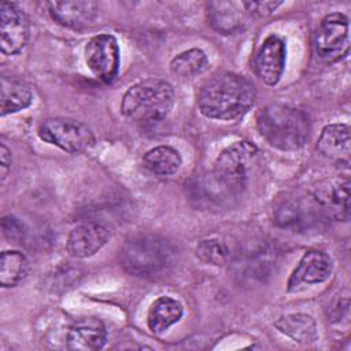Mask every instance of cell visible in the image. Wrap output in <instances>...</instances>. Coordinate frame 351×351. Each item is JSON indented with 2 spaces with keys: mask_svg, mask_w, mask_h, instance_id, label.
<instances>
[{
  "mask_svg": "<svg viewBox=\"0 0 351 351\" xmlns=\"http://www.w3.org/2000/svg\"><path fill=\"white\" fill-rule=\"evenodd\" d=\"M255 97V88L245 77L221 73L202 86L197 107L206 118L232 121L244 115L254 106Z\"/></svg>",
  "mask_w": 351,
  "mask_h": 351,
  "instance_id": "1",
  "label": "cell"
},
{
  "mask_svg": "<svg viewBox=\"0 0 351 351\" xmlns=\"http://www.w3.org/2000/svg\"><path fill=\"white\" fill-rule=\"evenodd\" d=\"M256 128L271 147L281 151L302 148L311 130L307 114L284 103H273L262 108L256 118Z\"/></svg>",
  "mask_w": 351,
  "mask_h": 351,
  "instance_id": "2",
  "label": "cell"
},
{
  "mask_svg": "<svg viewBox=\"0 0 351 351\" xmlns=\"http://www.w3.org/2000/svg\"><path fill=\"white\" fill-rule=\"evenodd\" d=\"M174 104L173 86L160 78H147L132 85L121 101L122 114L140 123L162 121Z\"/></svg>",
  "mask_w": 351,
  "mask_h": 351,
  "instance_id": "3",
  "label": "cell"
},
{
  "mask_svg": "<svg viewBox=\"0 0 351 351\" xmlns=\"http://www.w3.org/2000/svg\"><path fill=\"white\" fill-rule=\"evenodd\" d=\"M173 245L156 234H140L126 241L121 252L123 269L133 276H152L171 265Z\"/></svg>",
  "mask_w": 351,
  "mask_h": 351,
  "instance_id": "4",
  "label": "cell"
},
{
  "mask_svg": "<svg viewBox=\"0 0 351 351\" xmlns=\"http://www.w3.org/2000/svg\"><path fill=\"white\" fill-rule=\"evenodd\" d=\"M256 154L258 148L250 141H237L226 147L214 162V182L228 193L243 192L248 181L250 165Z\"/></svg>",
  "mask_w": 351,
  "mask_h": 351,
  "instance_id": "5",
  "label": "cell"
},
{
  "mask_svg": "<svg viewBox=\"0 0 351 351\" xmlns=\"http://www.w3.org/2000/svg\"><path fill=\"white\" fill-rule=\"evenodd\" d=\"M37 134L43 141L70 154H80L95 145L90 128L71 118H48L38 125Z\"/></svg>",
  "mask_w": 351,
  "mask_h": 351,
  "instance_id": "6",
  "label": "cell"
},
{
  "mask_svg": "<svg viewBox=\"0 0 351 351\" xmlns=\"http://www.w3.org/2000/svg\"><path fill=\"white\" fill-rule=\"evenodd\" d=\"M314 48L317 56L324 63H336L348 53L350 22L341 12L326 15L314 34Z\"/></svg>",
  "mask_w": 351,
  "mask_h": 351,
  "instance_id": "7",
  "label": "cell"
},
{
  "mask_svg": "<svg viewBox=\"0 0 351 351\" xmlns=\"http://www.w3.org/2000/svg\"><path fill=\"white\" fill-rule=\"evenodd\" d=\"M84 58L92 74L103 81L111 84L119 71V47L112 34L93 36L84 48Z\"/></svg>",
  "mask_w": 351,
  "mask_h": 351,
  "instance_id": "8",
  "label": "cell"
},
{
  "mask_svg": "<svg viewBox=\"0 0 351 351\" xmlns=\"http://www.w3.org/2000/svg\"><path fill=\"white\" fill-rule=\"evenodd\" d=\"M29 19L23 10L10 1L0 4V47L4 55H16L27 44Z\"/></svg>",
  "mask_w": 351,
  "mask_h": 351,
  "instance_id": "9",
  "label": "cell"
},
{
  "mask_svg": "<svg viewBox=\"0 0 351 351\" xmlns=\"http://www.w3.org/2000/svg\"><path fill=\"white\" fill-rule=\"evenodd\" d=\"M333 271L332 258L319 250H308L292 270L287 291H298L302 285H314L326 281Z\"/></svg>",
  "mask_w": 351,
  "mask_h": 351,
  "instance_id": "10",
  "label": "cell"
},
{
  "mask_svg": "<svg viewBox=\"0 0 351 351\" xmlns=\"http://www.w3.org/2000/svg\"><path fill=\"white\" fill-rule=\"evenodd\" d=\"M285 59L287 48L284 40L276 34L267 36L261 44L255 56L254 67L256 75L266 85H276L282 77Z\"/></svg>",
  "mask_w": 351,
  "mask_h": 351,
  "instance_id": "11",
  "label": "cell"
},
{
  "mask_svg": "<svg viewBox=\"0 0 351 351\" xmlns=\"http://www.w3.org/2000/svg\"><path fill=\"white\" fill-rule=\"evenodd\" d=\"M108 240L107 228L96 221H89L77 225L71 229L66 250L73 258H89L95 255Z\"/></svg>",
  "mask_w": 351,
  "mask_h": 351,
  "instance_id": "12",
  "label": "cell"
},
{
  "mask_svg": "<svg viewBox=\"0 0 351 351\" xmlns=\"http://www.w3.org/2000/svg\"><path fill=\"white\" fill-rule=\"evenodd\" d=\"M277 262V252L269 244H258L239 255L234 261L236 274L248 281L270 276Z\"/></svg>",
  "mask_w": 351,
  "mask_h": 351,
  "instance_id": "13",
  "label": "cell"
},
{
  "mask_svg": "<svg viewBox=\"0 0 351 351\" xmlns=\"http://www.w3.org/2000/svg\"><path fill=\"white\" fill-rule=\"evenodd\" d=\"M107 329L96 317H81L75 319L66 335L67 348L77 351H93L104 347Z\"/></svg>",
  "mask_w": 351,
  "mask_h": 351,
  "instance_id": "14",
  "label": "cell"
},
{
  "mask_svg": "<svg viewBox=\"0 0 351 351\" xmlns=\"http://www.w3.org/2000/svg\"><path fill=\"white\" fill-rule=\"evenodd\" d=\"M314 202L321 213L335 219L347 221L350 215V181L333 180L318 186Z\"/></svg>",
  "mask_w": 351,
  "mask_h": 351,
  "instance_id": "15",
  "label": "cell"
},
{
  "mask_svg": "<svg viewBox=\"0 0 351 351\" xmlns=\"http://www.w3.org/2000/svg\"><path fill=\"white\" fill-rule=\"evenodd\" d=\"M47 5L52 19L70 29H85L99 15V5L95 1H51Z\"/></svg>",
  "mask_w": 351,
  "mask_h": 351,
  "instance_id": "16",
  "label": "cell"
},
{
  "mask_svg": "<svg viewBox=\"0 0 351 351\" xmlns=\"http://www.w3.org/2000/svg\"><path fill=\"white\" fill-rule=\"evenodd\" d=\"M317 149L330 160L348 165L351 152L350 126L346 123L326 125L318 137Z\"/></svg>",
  "mask_w": 351,
  "mask_h": 351,
  "instance_id": "17",
  "label": "cell"
},
{
  "mask_svg": "<svg viewBox=\"0 0 351 351\" xmlns=\"http://www.w3.org/2000/svg\"><path fill=\"white\" fill-rule=\"evenodd\" d=\"M243 3L233 1H211L207 5L211 26L223 34L236 33L245 23V10L241 11Z\"/></svg>",
  "mask_w": 351,
  "mask_h": 351,
  "instance_id": "18",
  "label": "cell"
},
{
  "mask_svg": "<svg viewBox=\"0 0 351 351\" xmlns=\"http://www.w3.org/2000/svg\"><path fill=\"white\" fill-rule=\"evenodd\" d=\"M33 93L30 86L14 77H1L0 81V114H14L32 104Z\"/></svg>",
  "mask_w": 351,
  "mask_h": 351,
  "instance_id": "19",
  "label": "cell"
},
{
  "mask_svg": "<svg viewBox=\"0 0 351 351\" xmlns=\"http://www.w3.org/2000/svg\"><path fill=\"white\" fill-rule=\"evenodd\" d=\"M182 304L170 298L160 296L154 300L147 314V325L152 333L160 335L177 324L182 317Z\"/></svg>",
  "mask_w": 351,
  "mask_h": 351,
  "instance_id": "20",
  "label": "cell"
},
{
  "mask_svg": "<svg viewBox=\"0 0 351 351\" xmlns=\"http://www.w3.org/2000/svg\"><path fill=\"white\" fill-rule=\"evenodd\" d=\"M274 326L278 332L300 344H308L318 339L315 319L304 313L282 315L274 322Z\"/></svg>",
  "mask_w": 351,
  "mask_h": 351,
  "instance_id": "21",
  "label": "cell"
},
{
  "mask_svg": "<svg viewBox=\"0 0 351 351\" xmlns=\"http://www.w3.org/2000/svg\"><path fill=\"white\" fill-rule=\"evenodd\" d=\"M143 162L144 166L154 174L171 176L178 171L182 159L176 148L169 145H159L145 152Z\"/></svg>",
  "mask_w": 351,
  "mask_h": 351,
  "instance_id": "22",
  "label": "cell"
},
{
  "mask_svg": "<svg viewBox=\"0 0 351 351\" xmlns=\"http://www.w3.org/2000/svg\"><path fill=\"white\" fill-rule=\"evenodd\" d=\"M208 66L207 55L200 48H191L176 55L170 62V71L181 80H191L202 74Z\"/></svg>",
  "mask_w": 351,
  "mask_h": 351,
  "instance_id": "23",
  "label": "cell"
},
{
  "mask_svg": "<svg viewBox=\"0 0 351 351\" xmlns=\"http://www.w3.org/2000/svg\"><path fill=\"white\" fill-rule=\"evenodd\" d=\"M29 273V261L19 251H4L0 256V284L1 287L18 285Z\"/></svg>",
  "mask_w": 351,
  "mask_h": 351,
  "instance_id": "24",
  "label": "cell"
},
{
  "mask_svg": "<svg viewBox=\"0 0 351 351\" xmlns=\"http://www.w3.org/2000/svg\"><path fill=\"white\" fill-rule=\"evenodd\" d=\"M196 256L204 263L213 266H223L230 262L232 250L222 239L211 237L197 243Z\"/></svg>",
  "mask_w": 351,
  "mask_h": 351,
  "instance_id": "25",
  "label": "cell"
},
{
  "mask_svg": "<svg viewBox=\"0 0 351 351\" xmlns=\"http://www.w3.org/2000/svg\"><path fill=\"white\" fill-rule=\"evenodd\" d=\"M1 228H3V233L7 239H10L12 241H21L23 239V233H25L23 223L14 215L4 217L1 221Z\"/></svg>",
  "mask_w": 351,
  "mask_h": 351,
  "instance_id": "26",
  "label": "cell"
},
{
  "mask_svg": "<svg viewBox=\"0 0 351 351\" xmlns=\"http://www.w3.org/2000/svg\"><path fill=\"white\" fill-rule=\"evenodd\" d=\"M282 1H243V7L247 14L258 15V16H267L273 11H276Z\"/></svg>",
  "mask_w": 351,
  "mask_h": 351,
  "instance_id": "27",
  "label": "cell"
},
{
  "mask_svg": "<svg viewBox=\"0 0 351 351\" xmlns=\"http://www.w3.org/2000/svg\"><path fill=\"white\" fill-rule=\"evenodd\" d=\"M11 167V152L10 149L1 144L0 145V176H1V181L5 180L8 171Z\"/></svg>",
  "mask_w": 351,
  "mask_h": 351,
  "instance_id": "28",
  "label": "cell"
}]
</instances>
